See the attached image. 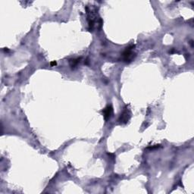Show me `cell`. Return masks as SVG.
I'll use <instances>...</instances> for the list:
<instances>
[{"label":"cell","instance_id":"obj_2","mask_svg":"<svg viewBox=\"0 0 194 194\" xmlns=\"http://www.w3.org/2000/svg\"><path fill=\"white\" fill-rule=\"evenodd\" d=\"M135 47V45H131L130 47L126 48L125 51H124V53H123L122 56L123 58H124V60L125 61H131V60L133 59V54L132 53V49Z\"/></svg>","mask_w":194,"mask_h":194},{"label":"cell","instance_id":"obj_4","mask_svg":"<svg viewBox=\"0 0 194 194\" xmlns=\"http://www.w3.org/2000/svg\"><path fill=\"white\" fill-rule=\"evenodd\" d=\"M80 60L81 58H74V59L70 60V65L71 68H74L77 65V64L80 62Z\"/></svg>","mask_w":194,"mask_h":194},{"label":"cell","instance_id":"obj_3","mask_svg":"<svg viewBox=\"0 0 194 194\" xmlns=\"http://www.w3.org/2000/svg\"><path fill=\"white\" fill-rule=\"evenodd\" d=\"M102 113H103V116L104 118H105V121H108V119L112 117V114H113V108H112V107L111 106V105H108V106H107L106 108L104 109Z\"/></svg>","mask_w":194,"mask_h":194},{"label":"cell","instance_id":"obj_5","mask_svg":"<svg viewBox=\"0 0 194 194\" xmlns=\"http://www.w3.org/2000/svg\"><path fill=\"white\" fill-rule=\"evenodd\" d=\"M56 65H57V62H56V61H52V62H51V63H50V65H51V66H56Z\"/></svg>","mask_w":194,"mask_h":194},{"label":"cell","instance_id":"obj_1","mask_svg":"<svg viewBox=\"0 0 194 194\" xmlns=\"http://www.w3.org/2000/svg\"><path fill=\"white\" fill-rule=\"evenodd\" d=\"M131 118V112L128 108H124L122 113L121 114L120 118L118 119V121L120 124H127L128 121Z\"/></svg>","mask_w":194,"mask_h":194}]
</instances>
